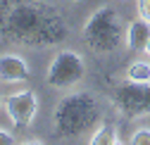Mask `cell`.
Here are the masks:
<instances>
[{
  "instance_id": "obj_1",
  "label": "cell",
  "mask_w": 150,
  "mask_h": 145,
  "mask_svg": "<svg viewBox=\"0 0 150 145\" xmlns=\"http://www.w3.org/2000/svg\"><path fill=\"white\" fill-rule=\"evenodd\" d=\"M83 36L86 43L93 45L98 52L103 50H112L115 43L119 41V19L112 7H100L93 12V17L83 26Z\"/></svg>"
},
{
  "instance_id": "obj_2",
  "label": "cell",
  "mask_w": 150,
  "mask_h": 145,
  "mask_svg": "<svg viewBox=\"0 0 150 145\" xmlns=\"http://www.w3.org/2000/svg\"><path fill=\"white\" fill-rule=\"evenodd\" d=\"M86 74V64L83 57L74 50H60L57 55L52 57L48 74H45V83L50 88H71L76 86Z\"/></svg>"
},
{
  "instance_id": "obj_3",
  "label": "cell",
  "mask_w": 150,
  "mask_h": 145,
  "mask_svg": "<svg viewBox=\"0 0 150 145\" xmlns=\"http://www.w3.org/2000/svg\"><path fill=\"white\" fill-rule=\"evenodd\" d=\"M5 110H7V117L12 119L14 126L26 129L33 121L36 112H38V95H36L33 90H17V93H10L5 98Z\"/></svg>"
},
{
  "instance_id": "obj_4",
  "label": "cell",
  "mask_w": 150,
  "mask_h": 145,
  "mask_svg": "<svg viewBox=\"0 0 150 145\" xmlns=\"http://www.w3.org/2000/svg\"><path fill=\"white\" fill-rule=\"evenodd\" d=\"M86 114H91L86 98L74 95V98L64 100L60 105V110H57V126H60V131H64V133L79 131L83 126V121H86Z\"/></svg>"
},
{
  "instance_id": "obj_5",
  "label": "cell",
  "mask_w": 150,
  "mask_h": 145,
  "mask_svg": "<svg viewBox=\"0 0 150 145\" xmlns=\"http://www.w3.org/2000/svg\"><path fill=\"white\" fill-rule=\"evenodd\" d=\"M0 79L7 83H19L29 79V67L19 55H3L0 57Z\"/></svg>"
},
{
  "instance_id": "obj_6",
  "label": "cell",
  "mask_w": 150,
  "mask_h": 145,
  "mask_svg": "<svg viewBox=\"0 0 150 145\" xmlns=\"http://www.w3.org/2000/svg\"><path fill=\"white\" fill-rule=\"evenodd\" d=\"M150 41V22L145 19H134L129 24V31H126V45L131 50H145V43Z\"/></svg>"
},
{
  "instance_id": "obj_7",
  "label": "cell",
  "mask_w": 150,
  "mask_h": 145,
  "mask_svg": "<svg viewBox=\"0 0 150 145\" xmlns=\"http://www.w3.org/2000/svg\"><path fill=\"white\" fill-rule=\"evenodd\" d=\"M88 145H122L119 138H117V129L112 124H103L100 129L91 136V143Z\"/></svg>"
},
{
  "instance_id": "obj_8",
  "label": "cell",
  "mask_w": 150,
  "mask_h": 145,
  "mask_svg": "<svg viewBox=\"0 0 150 145\" xmlns=\"http://www.w3.org/2000/svg\"><path fill=\"white\" fill-rule=\"evenodd\" d=\"M129 81L131 83H150V62H131L129 67Z\"/></svg>"
},
{
  "instance_id": "obj_9",
  "label": "cell",
  "mask_w": 150,
  "mask_h": 145,
  "mask_svg": "<svg viewBox=\"0 0 150 145\" xmlns=\"http://www.w3.org/2000/svg\"><path fill=\"white\" fill-rule=\"evenodd\" d=\"M129 145H150V129H138V131H134Z\"/></svg>"
},
{
  "instance_id": "obj_10",
  "label": "cell",
  "mask_w": 150,
  "mask_h": 145,
  "mask_svg": "<svg viewBox=\"0 0 150 145\" xmlns=\"http://www.w3.org/2000/svg\"><path fill=\"white\" fill-rule=\"evenodd\" d=\"M138 17L150 22V0H138Z\"/></svg>"
},
{
  "instance_id": "obj_11",
  "label": "cell",
  "mask_w": 150,
  "mask_h": 145,
  "mask_svg": "<svg viewBox=\"0 0 150 145\" xmlns=\"http://www.w3.org/2000/svg\"><path fill=\"white\" fill-rule=\"evenodd\" d=\"M0 145H14V136L5 129H0Z\"/></svg>"
},
{
  "instance_id": "obj_12",
  "label": "cell",
  "mask_w": 150,
  "mask_h": 145,
  "mask_svg": "<svg viewBox=\"0 0 150 145\" xmlns=\"http://www.w3.org/2000/svg\"><path fill=\"white\" fill-rule=\"evenodd\" d=\"M19 145H43L41 140H24V143H19Z\"/></svg>"
},
{
  "instance_id": "obj_13",
  "label": "cell",
  "mask_w": 150,
  "mask_h": 145,
  "mask_svg": "<svg viewBox=\"0 0 150 145\" xmlns=\"http://www.w3.org/2000/svg\"><path fill=\"white\" fill-rule=\"evenodd\" d=\"M143 52H148V55H150V41L145 43V50H143Z\"/></svg>"
},
{
  "instance_id": "obj_14",
  "label": "cell",
  "mask_w": 150,
  "mask_h": 145,
  "mask_svg": "<svg viewBox=\"0 0 150 145\" xmlns=\"http://www.w3.org/2000/svg\"><path fill=\"white\" fill-rule=\"evenodd\" d=\"M69 3H79V0H69Z\"/></svg>"
},
{
  "instance_id": "obj_15",
  "label": "cell",
  "mask_w": 150,
  "mask_h": 145,
  "mask_svg": "<svg viewBox=\"0 0 150 145\" xmlns=\"http://www.w3.org/2000/svg\"><path fill=\"white\" fill-rule=\"evenodd\" d=\"M0 102H3V95H0Z\"/></svg>"
}]
</instances>
